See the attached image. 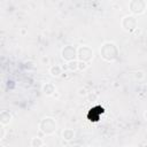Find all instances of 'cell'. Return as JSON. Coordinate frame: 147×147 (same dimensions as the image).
<instances>
[{
	"instance_id": "1",
	"label": "cell",
	"mask_w": 147,
	"mask_h": 147,
	"mask_svg": "<svg viewBox=\"0 0 147 147\" xmlns=\"http://www.w3.org/2000/svg\"><path fill=\"white\" fill-rule=\"evenodd\" d=\"M119 54L118 47L113 41H106L100 48V57L106 62H114L117 60Z\"/></svg>"
},
{
	"instance_id": "2",
	"label": "cell",
	"mask_w": 147,
	"mask_h": 147,
	"mask_svg": "<svg viewBox=\"0 0 147 147\" xmlns=\"http://www.w3.org/2000/svg\"><path fill=\"white\" fill-rule=\"evenodd\" d=\"M39 131L45 136H52L57 131V123L53 117H44L38 124Z\"/></svg>"
},
{
	"instance_id": "3",
	"label": "cell",
	"mask_w": 147,
	"mask_h": 147,
	"mask_svg": "<svg viewBox=\"0 0 147 147\" xmlns=\"http://www.w3.org/2000/svg\"><path fill=\"white\" fill-rule=\"evenodd\" d=\"M121 28L125 32L133 33V31L138 28V20L136 15H125L121 20Z\"/></svg>"
},
{
	"instance_id": "4",
	"label": "cell",
	"mask_w": 147,
	"mask_h": 147,
	"mask_svg": "<svg viewBox=\"0 0 147 147\" xmlns=\"http://www.w3.org/2000/svg\"><path fill=\"white\" fill-rule=\"evenodd\" d=\"M93 57H94V52L90 46L82 45L77 47V60L90 63L93 60Z\"/></svg>"
},
{
	"instance_id": "5",
	"label": "cell",
	"mask_w": 147,
	"mask_h": 147,
	"mask_svg": "<svg viewBox=\"0 0 147 147\" xmlns=\"http://www.w3.org/2000/svg\"><path fill=\"white\" fill-rule=\"evenodd\" d=\"M147 3L145 0H131L129 2V9L132 15H142L146 11Z\"/></svg>"
},
{
	"instance_id": "6",
	"label": "cell",
	"mask_w": 147,
	"mask_h": 147,
	"mask_svg": "<svg viewBox=\"0 0 147 147\" xmlns=\"http://www.w3.org/2000/svg\"><path fill=\"white\" fill-rule=\"evenodd\" d=\"M61 57L63 61L69 62L72 60H77V48L71 45H67L61 49Z\"/></svg>"
},
{
	"instance_id": "7",
	"label": "cell",
	"mask_w": 147,
	"mask_h": 147,
	"mask_svg": "<svg viewBox=\"0 0 147 147\" xmlns=\"http://www.w3.org/2000/svg\"><path fill=\"white\" fill-rule=\"evenodd\" d=\"M42 92L47 96H53L54 93L56 92V86L52 82H47V83H45L42 85Z\"/></svg>"
},
{
	"instance_id": "8",
	"label": "cell",
	"mask_w": 147,
	"mask_h": 147,
	"mask_svg": "<svg viewBox=\"0 0 147 147\" xmlns=\"http://www.w3.org/2000/svg\"><path fill=\"white\" fill-rule=\"evenodd\" d=\"M13 121V115L9 110H2L0 113V124L1 125H8Z\"/></svg>"
},
{
	"instance_id": "9",
	"label": "cell",
	"mask_w": 147,
	"mask_h": 147,
	"mask_svg": "<svg viewBox=\"0 0 147 147\" xmlns=\"http://www.w3.org/2000/svg\"><path fill=\"white\" fill-rule=\"evenodd\" d=\"M75 137H76V132H75V130H72V129L67 127V129H64V130L62 131V139H63L64 141H67V142L74 140Z\"/></svg>"
},
{
	"instance_id": "10",
	"label": "cell",
	"mask_w": 147,
	"mask_h": 147,
	"mask_svg": "<svg viewBox=\"0 0 147 147\" xmlns=\"http://www.w3.org/2000/svg\"><path fill=\"white\" fill-rule=\"evenodd\" d=\"M48 71H49V74H51V76H53V77H55V78L61 77L62 74H63V69H62V67L59 65V64H53V65H51Z\"/></svg>"
},
{
	"instance_id": "11",
	"label": "cell",
	"mask_w": 147,
	"mask_h": 147,
	"mask_svg": "<svg viewBox=\"0 0 147 147\" xmlns=\"http://www.w3.org/2000/svg\"><path fill=\"white\" fill-rule=\"evenodd\" d=\"M44 145H45L44 140H42L41 138H39V137H33V138H31V140H30V146H31V147H41V146H44Z\"/></svg>"
},
{
	"instance_id": "12",
	"label": "cell",
	"mask_w": 147,
	"mask_h": 147,
	"mask_svg": "<svg viewBox=\"0 0 147 147\" xmlns=\"http://www.w3.org/2000/svg\"><path fill=\"white\" fill-rule=\"evenodd\" d=\"M67 69L71 72H75L78 70V60H72L67 62Z\"/></svg>"
},
{
	"instance_id": "13",
	"label": "cell",
	"mask_w": 147,
	"mask_h": 147,
	"mask_svg": "<svg viewBox=\"0 0 147 147\" xmlns=\"http://www.w3.org/2000/svg\"><path fill=\"white\" fill-rule=\"evenodd\" d=\"M133 78L136 80H142L145 78V72L141 71V70H138V71H134L133 72Z\"/></svg>"
},
{
	"instance_id": "14",
	"label": "cell",
	"mask_w": 147,
	"mask_h": 147,
	"mask_svg": "<svg viewBox=\"0 0 147 147\" xmlns=\"http://www.w3.org/2000/svg\"><path fill=\"white\" fill-rule=\"evenodd\" d=\"M87 68H88V63L87 62H84V61H79L78 60V70L79 71H85Z\"/></svg>"
},
{
	"instance_id": "15",
	"label": "cell",
	"mask_w": 147,
	"mask_h": 147,
	"mask_svg": "<svg viewBox=\"0 0 147 147\" xmlns=\"http://www.w3.org/2000/svg\"><path fill=\"white\" fill-rule=\"evenodd\" d=\"M77 94H78L79 96H86V95L88 94V91H87L86 87H79V88L77 90Z\"/></svg>"
},
{
	"instance_id": "16",
	"label": "cell",
	"mask_w": 147,
	"mask_h": 147,
	"mask_svg": "<svg viewBox=\"0 0 147 147\" xmlns=\"http://www.w3.org/2000/svg\"><path fill=\"white\" fill-rule=\"evenodd\" d=\"M86 98H87L88 101H95L98 99V94H95L94 92H88V94L86 95Z\"/></svg>"
},
{
	"instance_id": "17",
	"label": "cell",
	"mask_w": 147,
	"mask_h": 147,
	"mask_svg": "<svg viewBox=\"0 0 147 147\" xmlns=\"http://www.w3.org/2000/svg\"><path fill=\"white\" fill-rule=\"evenodd\" d=\"M0 130H1V133H0V140H2V139L5 138V134H6V129H5V125H1Z\"/></svg>"
},
{
	"instance_id": "18",
	"label": "cell",
	"mask_w": 147,
	"mask_h": 147,
	"mask_svg": "<svg viewBox=\"0 0 147 147\" xmlns=\"http://www.w3.org/2000/svg\"><path fill=\"white\" fill-rule=\"evenodd\" d=\"M26 33H28V30H26L25 28H22L21 31H20V34H21V36H25Z\"/></svg>"
},
{
	"instance_id": "19",
	"label": "cell",
	"mask_w": 147,
	"mask_h": 147,
	"mask_svg": "<svg viewBox=\"0 0 147 147\" xmlns=\"http://www.w3.org/2000/svg\"><path fill=\"white\" fill-rule=\"evenodd\" d=\"M61 77H62V78H68V74H67V72H63Z\"/></svg>"
},
{
	"instance_id": "20",
	"label": "cell",
	"mask_w": 147,
	"mask_h": 147,
	"mask_svg": "<svg viewBox=\"0 0 147 147\" xmlns=\"http://www.w3.org/2000/svg\"><path fill=\"white\" fill-rule=\"evenodd\" d=\"M144 118H145V121L147 122V110H146V111L144 113Z\"/></svg>"
}]
</instances>
